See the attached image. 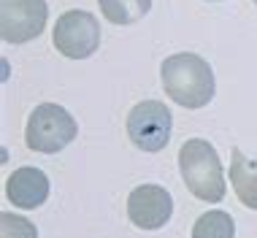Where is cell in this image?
<instances>
[{"mask_svg":"<svg viewBox=\"0 0 257 238\" xmlns=\"http://www.w3.org/2000/svg\"><path fill=\"white\" fill-rule=\"evenodd\" d=\"M160 81L165 95L182 108H203L214 97V71L211 65L192 52H179L163 60Z\"/></svg>","mask_w":257,"mask_h":238,"instance_id":"obj_1","label":"cell"},{"mask_svg":"<svg viewBox=\"0 0 257 238\" xmlns=\"http://www.w3.org/2000/svg\"><path fill=\"white\" fill-rule=\"evenodd\" d=\"M6 198L19 208H38L49 198V176L41 168H17L6 179Z\"/></svg>","mask_w":257,"mask_h":238,"instance_id":"obj_8","label":"cell"},{"mask_svg":"<svg viewBox=\"0 0 257 238\" xmlns=\"http://www.w3.org/2000/svg\"><path fill=\"white\" fill-rule=\"evenodd\" d=\"M254 6H257V0H254Z\"/></svg>","mask_w":257,"mask_h":238,"instance_id":"obj_13","label":"cell"},{"mask_svg":"<svg viewBox=\"0 0 257 238\" xmlns=\"http://www.w3.org/2000/svg\"><path fill=\"white\" fill-rule=\"evenodd\" d=\"M230 184L238 195V200L246 208L257 211V165L244 157V152L238 146H233L230 152Z\"/></svg>","mask_w":257,"mask_h":238,"instance_id":"obj_9","label":"cell"},{"mask_svg":"<svg viewBox=\"0 0 257 238\" xmlns=\"http://www.w3.org/2000/svg\"><path fill=\"white\" fill-rule=\"evenodd\" d=\"M76 136H79L76 119L62 106H57V103H41L27 116L25 141H27V149H33V152L57 155Z\"/></svg>","mask_w":257,"mask_h":238,"instance_id":"obj_3","label":"cell"},{"mask_svg":"<svg viewBox=\"0 0 257 238\" xmlns=\"http://www.w3.org/2000/svg\"><path fill=\"white\" fill-rule=\"evenodd\" d=\"M173 116L160 100H141L127 114V136L136 149L163 152L171 141Z\"/></svg>","mask_w":257,"mask_h":238,"instance_id":"obj_5","label":"cell"},{"mask_svg":"<svg viewBox=\"0 0 257 238\" xmlns=\"http://www.w3.org/2000/svg\"><path fill=\"white\" fill-rule=\"evenodd\" d=\"M0 238H38V230L25 216L3 211L0 214Z\"/></svg>","mask_w":257,"mask_h":238,"instance_id":"obj_12","label":"cell"},{"mask_svg":"<svg viewBox=\"0 0 257 238\" xmlns=\"http://www.w3.org/2000/svg\"><path fill=\"white\" fill-rule=\"evenodd\" d=\"M235 235V222L233 216L222 208L200 214L192 225V238H233Z\"/></svg>","mask_w":257,"mask_h":238,"instance_id":"obj_11","label":"cell"},{"mask_svg":"<svg viewBox=\"0 0 257 238\" xmlns=\"http://www.w3.org/2000/svg\"><path fill=\"white\" fill-rule=\"evenodd\" d=\"M179 171L187 190L203 203H219L227 192L219 155L206 138H190L179 149Z\"/></svg>","mask_w":257,"mask_h":238,"instance_id":"obj_2","label":"cell"},{"mask_svg":"<svg viewBox=\"0 0 257 238\" xmlns=\"http://www.w3.org/2000/svg\"><path fill=\"white\" fill-rule=\"evenodd\" d=\"M100 14L111 25H136L152 9V0H98Z\"/></svg>","mask_w":257,"mask_h":238,"instance_id":"obj_10","label":"cell"},{"mask_svg":"<svg viewBox=\"0 0 257 238\" xmlns=\"http://www.w3.org/2000/svg\"><path fill=\"white\" fill-rule=\"evenodd\" d=\"M46 0H3L0 3V36L6 44H27L46 27Z\"/></svg>","mask_w":257,"mask_h":238,"instance_id":"obj_6","label":"cell"},{"mask_svg":"<svg viewBox=\"0 0 257 238\" xmlns=\"http://www.w3.org/2000/svg\"><path fill=\"white\" fill-rule=\"evenodd\" d=\"M173 214V198L160 184H141L127 195V216L141 230H160Z\"/></svg>","mask_w":257,"mask_h":238,"instance_id":"obj_7","label":"cell"},{"mask_svg":"<svg viewBox=\"0 0 257 238\" xmlns=\"http://www.w3.org/2000/svg\"><path fill=\"white\" fill-rule=\"evenodd\" d=\"M54 49L68 60H87L100 46V22L89 11L73 9L57 17L52 33Z\"/></svg>","mask_w":257,"mask_h":238,"instance_id":"obj_4","label":"cell"}]
</instances>
